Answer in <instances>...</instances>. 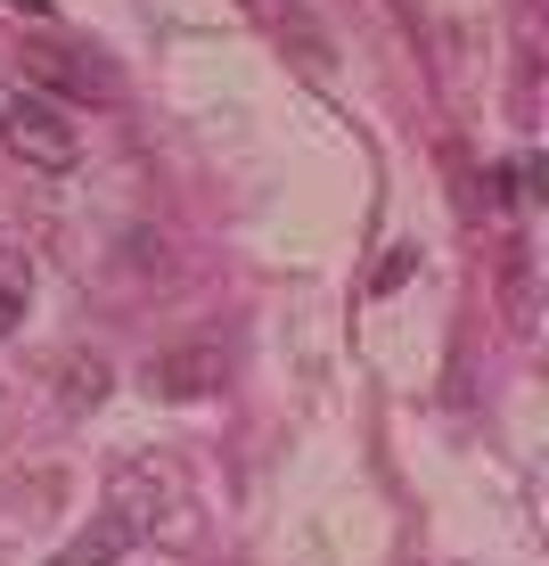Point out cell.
Here are the masks:
<instances>
[{
	"mask_svg": "<svg viewBox=\"0 0 549 566\" xmlns=\"http://www.w3.org/2000/svg\"><path fill=\"white\" fill-rule=\"evenodd\" d=\"M165 501H172V476H165V468L124 460V468H115V484H107V510H99V525H91V534L74 542V551L57 558V566H115V558L131 551V542H148V534H156Z\"/></svg>",
	"mask_w": 549,
	"mask_h": 566,
	"instance_id": "6da1fadb",
	"label": "cell"
},
{
	"mask_svg": "<svg viewBox=\"0 0 549 566\" xmlns=\"http://www.w3.org/2000/svg\"><path fill=\"white\" fill-rule=\"evenodd\" d=\"M0 148L25 172H50V181L83 165V132H74L66 107L42 99V91H9V99H0Z\"/></svg>",
	"mask_w": 549,
	"mask_h": 566,
	"instance_id": "7a4b0ae2",
	"label": "cell"
},
{
	"mask_svg": "<svg viewBox=\"0 0 549 566\" xmlns=\"http://www.w3.org/2000/svg\"><path fill=\"white\" fill-rule=\"evenodd\" d=\"M148 386H156V395H172V402H198V395L222 386V354H213V345H181V354H165L148 369Z\"/></svg>",
	"mask_w": 549,
	"mask_h": 566,
	"instance_id": "3957f363",
	"label": "cell"
},
{
	"mask_svg": "<svg viewBox=\"0 0 549 566\" xmlns=\"http://www.w3.org/2000/svg\"><path fill=\"white\" fill-rule=\"evenodd\" d=\"M25 304H33V263L25 247H0V337L25 328Z\"/></svg>",
	"mask_w": 549,
	"mask_h": 566,
	"instance_id": "277c9868",
	"label": "cell"
},
{
	"mask_svg": "<svg viewBox=\"0 0 549 566\" xmlns=\"http://www.w3.org/2000/svg\"><path fill=\"white\" fill-rule=\"evenodd\" d=\"M17 9H42V0H17Z\"/></svg>",
	"mask_w": 549,
	"mask_h": 566,
	"instance_id": "5b68a950",
	"label": "cell"
}]
</instances>
